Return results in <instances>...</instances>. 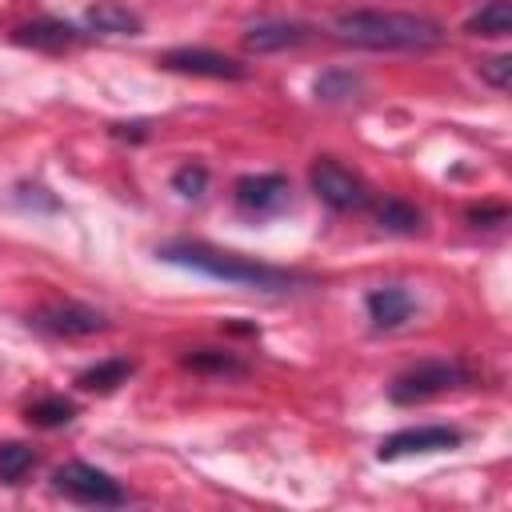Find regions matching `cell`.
Here are the masks:
<instances>
[{"instance_id": "1", "label": "cell", "mask_w": 512, "mask_h": 512, "mask_svg": "<svg viewBox=\"0 0 512 512\" xmlns=\"http://www.w3.org/2000/svg\"><path fill=\"white\" fill-rule=\"evenodd\" d=\"M332 36L372 52H428L444 44V24L424 12L396 8H348L332 16Z\"/></svg>"}, {"instance_id": "2", "label": "cell", "mask_w": 512, "mask_h": 512, "mask_svg": "<svg viewBox=\"0 0 512 512\" xmlns=\"http://www.w3.org/2000/svg\"><path fill=\"white\" fill-rule=\"evenodd\" d=\"M156 256L164 264L200 272L208 280H224V284H240V288H256V292H288L296 284H308V276H300L292 268H276V264H264L256 256L216 248L208 240H168L156 248Z\"/></svg>"}, {"instance_id": "3", "label": "cell", "mask_w": 512, "mask_h": 512, "mask_svg": "<svg viewBox=\"0 0 512 512\" xmlns=\"http://www.w3.org/2000/svg\"><path fill=\"white\" fill-rule=\"evenodd\" d=\"M472 384V368L460 364V360H420V364H408L404 372L392 376L388 384V400L392 404H424L440 392H452V388H464Z\"/></svg>"}, {"instance_id": "4", "label": "cell", "mask_w": 512, "mask_h": 512, "mask_svg": "<svg viewBox=\"0 0 512 512\" xmlns=\"http://www.w3.org/2000/svg\"><path fill=\"white\" fill-rule=\"evenodd\" d=\"M52 488L76 504H92V508H116L128 500V492L120 488L116 476H108L104 468L96 464H84V460H68L52 472Z\"/></svg>"}, {"instance_id": "5", "label": "cell", "mask_w": 512, "mask_h": 512, "mask_svg": "<svg viewBox=\"0 0 512 512\" xmlns=\"http://www.w3.org/2000/svg\"><path fill=\"white\" fill-rule=\"evenodd\" d=\"M308 184L312 192L332 208V212H356L372 200L368 184L360 172H352L348 164H340L336 156H316L308 168Z\"/></svg>"}, {"instance_id": "6", "label": "cell", "mask_w": 512, "mask_h": 512, "mask_svg": "<svg viewBox=\"0 0 512 512\" xmlns=\"http://www.w3.org/2000/svg\"><path fill=\"white\" fill-rule=\"evenodd\" d=\"M232 200H236V208L244 216L268 220V216H280V212L292 208V184L280 172H252V176H240L236 180Z\"/></svg>"}, {"instance_id": "7", "label": "cell", "mask_w": 512, "mask_h": 512, "mask_svg": "<svg viewBox=\"0 0 512 512\" xmlns=\"http://www.w3.org/2000/svg\"><path fill=\"white\" fill-rule=\"evenodd\" d=\"M28 320H32V328H40L48 336H64V340L96 336V332L108 328V316L100 308H92V304H80V300H48Z\"/></svg>"}, {"instance_id": "8", "label": "cell", "mask_w": 512, "mask_h": 512, "mask_svg": "<svg viewBox=\"0 0 512 512\" xmlns=\"http://www.w3.org/2000/svg\"><path fill=\"white\" fill-rule=\"evenodd\" d=\"M156 64L168 68V72L208 76V80H244V76H248V64H240L236 56H224V52H216V48H200V44H196V48H192V44L168 48V52L156 56Z\"/></svg>"}, {"instance_id": "9", "label": "cell", "mask_w": 512, "mask_h": 512, "mask_svg": "<svg viewBox=\"0 0 512 512\" xmlns=\"http://www.w3.org/2000/svg\"><path fill=\"white\" fill-rule=\"evenodd\" d=\"M464 432L452 424H416V428H400L388 440H380L376 456L380 460H400V456H424V452H448L460 448Z\"/></svg>"}, {"instance_id": "10", "label": "cell", "mask_w": 512, "mask_h": 512, "mask_svg": "<svg viewBox=\"0 0 512 512\" xmlns=\"http://www.w3.org/2000/svg\"><path fill=\"white\" fill-rule=\"evenodd\" d=\"M12 40L20 48H36V52H68L76 44H84V32L68 20H56V16H36L20 28H12Z\"/></svg>"}, {"instance_id": "11", "label": "cell", "mask_w": 512, "mask_h": 512, "mask_svg": "<svg viewBox=\"0 0 512 512\" xmlns=\"http://www.w3.org/2000/svg\"><path fill=\"white\" fill-rule=\"evenodd\" d=\"M364 308H368V320H372L376 332H392V328L412 320L416 300H412V292L404 284H380V288H372L364 296Z\"/></svg>"}, {"instance_id": "12", "label": "cell", "mask_w": 512, "mask_h": 512, "mask_svg": "<svg viewBox=\"0 0 512 512\" xmlns=\"http://www.w3.org/2000/svg\"><path fill=\"white\" fill-rule=\"evenodd\" d=\"M312 40V28L300 20H256L244 32V48L248 52H288Z\"/></svg>"}, {"instance_id": "13", "label": "cell", "mask_w": 512, "mask_h": 512, "mask_svg": "<svg viewBox=\"0 0 512 512\" xmlns=\"http://www.w3.org/2000/svg\"><path fill=\"white\" fill-rule=\"evenodd\" d=\"M372 216H376V224H380L384 232H392V236H420V232H424V212H420L412 200H404V196H384V200H376V204H372Z\"/></svg>"}, {"instance_id": "14", "label": "cell", "mask_w": 512, "mask_h": 512, "mask_svg": "<svg viewBox=\"0 0 512 512\" xmlns=\"http://www.w3.org/2000/svg\"><path fill=\"white\" fill-rule=\"evenodd\" d=\"M132 372H136V360H128V356H108V360H96L92 368H84V372L76 376V384H80L84 392L108 396V392H116L120 384H128Z\"/></svg>"}, {"instance_id": "15", "label": "cell", "mask_w": 512, "mask_h": 512, "mask_svg": "<svg viewBox=\"0 0 512 512\" xmlns=\"http://www.w3.org/2000/svg\"><path fill=\"white\" fill-rule=\"evenodd\" d=\"M84 24H88L92 32H108V36H136V32L144 28V20H140L132 8L116 4V0H100L96 8H88Z\"/></svg>"}, {"instance_id": "16", "label": "cell", "mask_w": 512, "mask_h": 512, "mask_svg": "<svg viewBox=\"0 0 512 512\" xmlns=\"http://www.w3.org/2000/svg\"><path fill=\"white\" fill-rule=\"evenodd\" d=\"M184 368L200 372V376H244L248 364L236 356V352H224V348H192L180 356Z\"/></svg>"}, {"instance_id": "17", "label": "cell", "mask_w": 512, "mask_h": 512, "mask_svg": "<svg viewBox=\"0 0 512 512\" xmlns=\"http://www.w3.org/2000/svg\"><path fill=\"white\" fill-rule=\"evenodd\" d=\"M464 32H468V36H492V40L508 36V32H512V4H508V0H484V4L468 16Z\"/></svg>"}, {"instance_id": "18", "label": "cell", "mask_w": 512, "mask_h": 512, "mask_svg": "<svg viewBox=\"0 0 512 512\" xmlns=\"http://www.w3.org/2000/svg\"><path fill=\"white\" fill-rule=\"evenodd\" d=\"M24 416L36 428H64V424L76 420V400H68V396H40V400H32L24 408Z\"/></svg>"}, {"instance_id": "19", "label": "cell", "mask_w": 512, "mask_h": 512, "mask_svg": "<svg viewBox=\"0 0 512 512\" xmlns=\"http://www.w3.org/2000/svg\"><path fill=\"white\" fill-rule=\"evenodd\" d=\"M312 92H316V100H324V104H344V100H352V96L360 92V76H356L352 68H328V72L316 76Z\"/></svg>"}, {"instance_id": "20", "label": "cell", "mask_w": 512, "mask_h": 512, "mask_svg": "<svg viewBox=\"0 0 512 512\" xmlns=\"http://www.w3.org/2000/svg\"><path fill=\"white\" fill-rule=\"evenodd\" d=\"M36 468V448L24 440H4L0 444V484H20Z\"/></svg>"}, {"instance_id": "21", "label": "cell", "mask_w": 512, "mask_h": 512, "mask_svg": "<svg viewBox=\"0 0 512 512\" xmlns=\"http://www.w3.org/2000/svg\"><path fill=\"white\" fill-rule=\"evenodd\" d=\"M172 188H176L180 196H188V200L204 196V188H208V168H204V164H180V168L172 172Z\"/></svg>"}, {"instance_id": "22", "label": "cell", "mask_w": 512, "mask_h": 512, "mask_svg": "<svg viewBox=\"0 0 512 512\" xmlns=\"http://www.w3.org/2000/svg\"><path fill=\"white\" fill-rule=\"evenodd\" d=\"M480 80L492 84L496 92H508L512 88V56H488V60H480Z\"/></svg>"}, {"instance_id": "23", "label": "cell", "mask_w": 512, "mask_h": 512, "mask_svg": "<svg viewBox=\"0 0 512 512\" xmlns=\"http://www.w3.org/2000/svg\"><path fill=\"white\" fill-rule=\"evenodd\" d=\"M468 220H472V228H492V224L508 220V208L504 204H480V208H468Z\"/></svg>"}]
</instances>
